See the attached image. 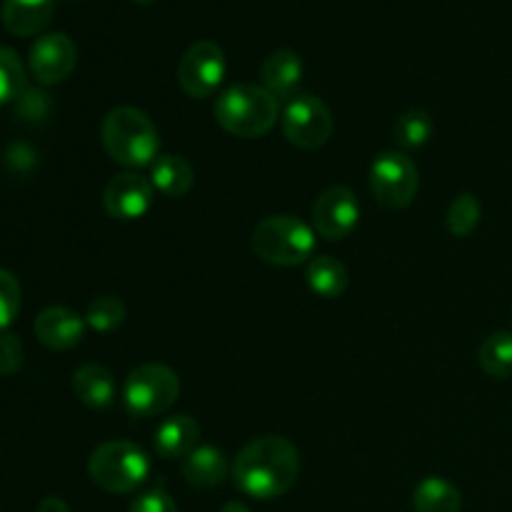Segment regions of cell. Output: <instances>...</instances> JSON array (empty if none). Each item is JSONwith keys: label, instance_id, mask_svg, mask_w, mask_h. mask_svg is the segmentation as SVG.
I'll return each mask as SVG.
<instances>
[{"label": "cell", "instance_id": "cell-2", "mask_svg": "<svg viewBox=\"0 0 512 512\" xmlns=\"http://www.w3.org/2000/svg\"><path fill=\"white\" fill-rule=\"evenodd\" d=\"M103 148L115 163L130 170L148 168L158 160L160 135L153 120L133 105L113 108L100 125Z\"/></svg>", "mask_w": 512, "mask_h": 512}, {"label": "cell", "instance_id": "cell-26", "mask_svg": "<svg viewBox=\"0 0 512 512\" xmlns=\"http://www.w3.org/2000/svg\"><path fill=\"white\" fill-rule=\"evenodd\" d=\"M25 90V68L18 53L0 45V105L20 98Z\"/></svg>", "mask_w": 512, "mask_h": 512}, {"label": "cell", "instance_id": "cell-22", "mask_svg": "<svg viewBox=\"0 0 512 512\" xmlns=\"http://www.w3.org/2000/svg\"><path fill=\"white\" fill-rule=\"evenodd\" d=\"M478 363L485 375L495 380H505L512 375V333L498 330L490 333L478 348Z\"/></svg>", "mask_w": 512, "mask_h": 512}, {"label": "cell", "instance_id": "cell-32", "mask_svg": "<svg viewBox=\"0 0 512 512\" xmlns=\"http://www.w3.org/2000/svg\"><path fill=\"white\" fill-rule=\"evenodd\" d=\"M133 3H138V5H150V3H155V0H133Z\"/></svg>", "mask_w": 512, "mask_h": 512}, {"label": "cell", "instance_id": "cell-23", "mask_svg": "<svg viewBox=\"0 0 512 512\" xmlns=\"http://www.w3.org/2000/svg\"><path fill=\"white\" fill-rule=\"evenodd\" d=\"M480 218H483V205L473 193H460L458 198L450 203L448 215H445V225L453 238H470L478 230Z\"/></svg>", "mask_w": 512, "mask_h": 512}, {"label": "cell", "instance_id": "cell-9", "mask_svg": "<svg viewBox=\"0 0 512 512\" xmlns=\"http://www.w3.org/2000/svg\"><path fill=\"white\" fill-rule=\"evenodd\" d=\"M225 78V53L213 40H198L178 63V85L188 98H208Z\"/></svg>", "mask_w": 512, "mask_h": 512}, {"label": "cell", "instance_id": "cell-15", "mask_svg": "<svg viewBox=\"0 0 512 512\" xmlns=\"http://www.w3.org/2000/svg\"><path fill=\"white\" fill-rule=\"evenodd\" d=\"M55 15V0H3L0 20L10 35L30 38L43 33Z\"/></svg>", "mask_w": 512, "mask_h": 512}, {"label": "cell", "instance_id": "cell-6", "mask_svg": "<svg viewBox=\"0 0 512 512\" xmlns=\"http://www.w3.org/2000/svg\"><path fill=\"white\" fill-rule=\"evenodd\" d=\"M180 395V378L163 363H143L125 378L123 405L133 418L168 413Z\"/></svg>", "mask_w": 512, "mask_h": 512}, {"label": "cell", "instance_id": "cell-27", "mask_svg": "<svg viewBox=\"0 0 512 512\" xmlns=\"http://www.w3.org/2000/svg\"><path fill=\"white\" fill-rule=\"evenodd\" d=\"M20 303H23V290H20L18 278L10 270L0 268V330H5L18 318Z\"/></svg>", "mask_w": 512, "mask_h": 512}, {"label": "cell", "instance_id": "cell-24", "mask_svg": "<svg viewBox=\"0 0 512 512\" xmlns=\"http://www.w3.org/2000/svg\"><path fill=\"white\" fill-rule=\"evenodd\" d=\"M125 315H128V308H125V303L118 295H98L88 305L85 323L95 333H113L115 328H120L125 323Z\"/></svg>", "mask_w": 512, "mask_h": 512}, {"label": "cell", "instance_id": "cell-21", "mask_svg": "<svg viewBox=\"0 0 512 512\" xmlns=\"http://www.w3.org/2000/svg\"><path fill=\"white\" fill-rule=\"evenodd\" d=\"M413 508L415 512H460L463 510V495L450 480L430 475L415 485Z\"/></svg>", "mask_w": 512, "mask_h": 512}, {"label": "cell", "instance_id": "cell-14", "mask_svg": "<svg viewBox=\"0 0 512 512\" xmlns=\"http://www.w3.org/2000/svg\"><path fill=\"white\" fill-rule=\"evenodd\" d=\"M263 88L270 90L278 100H293L303 83V60L295 50L278 48L263 60Z\"/></svg>", "mask_w": 512, "mask_h": 512}, {"label": "cell", "instance_id": "cell-12", "mask_svg": "<svg viewBox=\"0 0 512 512\" xmlns=\"http://www.w3.org/2000/svg\"><path fill=\"white\" fill-rule=\"evenodd\" d=\"M153 198L155 188L150 178L128 170L108 180L103 190V208L110 218L130 223V220H140L153 208Z\"/></svg>", "mask_w": 512, "mask_h": 512}, {"label": "cell", "instance_id": "cell-5", "mask_svg": "<svg viewBox=\"0 0 512 512\" xmlns=\"http://www.w3.org/2000/svg\"><path fill=\"white\" fill-rule=\"evenodd\" d=\"M88 475L105 493H133L148 480L150 458L140 445L130 440H108L90 455Z\"/></svg>", "mask_w": 512, "mask_h": 512}, {"label": "cell", "instance_id": "cell-25", "mask_svg": "<svg viewBox=\"0 0 512 512\" xmlns=\"http://www.w3.org/2000/svg\"><path fill=\"white\" fill-rule=\"evenodd\" d=\"M433 130H435L433 118H430L425 110L415 108L398 118V123H395V140L408 150L423 148V145L433 138Z\"/></svg>", "mask_w": 512, "mask_h": 512}, {"label": "cell", "instance_id": "cell-3", "mask_svg": "<svg viewBox=\"0 0 512 512\" xmlns=\"http://www.w3.org/2000/svg\"><path fill=\"white\" fill-rule=\"evenodd\" d=\"M213 113L225 133L253 140L263 138L275 128L280 105L278 98L263 85L238 83L218 95Z\"/></svg>", "mask_w": 512, "mask_h": 512}, {"label": "cell", "instance_id": "cell-10", "mask_svg": "<svg viewBox=\"0 0 512 512\" xmlns=\"http://www.w3.org/2000/svg\"><path fill=\"white\" fill-rule=\"evenodd\" d=\"M313 230L325 240H343L358 228L360 203L345 185L325 188L313 203Z\"/></svg>", "mask_w": 512, "mask_h": 512}, {"label": "cell", "instance_id": "cell-20", "mask_svg": "<svg viewBox=\"0 0 512 512\" xmlns=\"http://www.w3.org/2000/svg\"><path fill=\"white\" fill-rule=\"evenodd\" d=\"M308 288L325 300H335L348 290V268L333 255H315L305 270Z\"/></svg>", "mask_w": 512, "mask_h": 512}, {"label": "cell", "instance_id": "cell-4", "mask_svg": "<svg viewBox=\"0 0 512 512\" xmlns=\"http://www.w3.org/2000/svg\"><path fill=\"white\" fill-rule=\"evenodd\" d=\"M250 248L263 263L295 268L315 258V230L295 215H270L255 225Z\"/></svg>", "mask_w": 512, "mask_h": 512}, {"label": "cell", "instance_id": "cell-19", "mask_svg": "<svg viewBox=\"0 0 512 512\" xmlns=\"http://www.w3.org/2000/svg\"><path fill=\"white\" fill-rule=\"evenodd\" d=\"M150 183L165 198H183L195 185L193 165L183 155H158V160L150 165Z\"/></svg>", "mask_w": 512, "mask_h": 512}, {"label": "cell", "instance_id": "cell-13", "mask_svg": "<svg viewBox=\"0 0 512 512\" xmlns=\"http://www.w3.org/2000/svg\"><path fill=\"white\" fill-rule=\"evenodd\" d=\"M85 323L83 315H78L75 310L63 308V305H53V308L40 310L38 318H35L33 330L35 338L40 340V345H45L48 350H70L75 345H80L83 340Z\"/></svg>", "mask_w": 512, "mask_h": 512}, {"label": "cell", "instance_id": "cell-8", "mask_svg": "<svg viewBox=\"0 0 512 512\" xmlns=\"http://www.w3.org/2000/svg\"><path fill=\"white\" fill-rule=\"evenodd\" d=\"M283 135L303 150H318L330 140L335 128L333 113L315 95H295L283 110Z\"/></svg>", "mask_w": 512, "mask_h": 512}, {"label": "cell", "instance_id": "cell-18", "mask_svg": "<svg viewBox=\"0 0 512 512\" xmlns=\"http://www.w3.org/2000/svg\"><path fill=\"white\" fill-rule=\"evenodd\" d=\"M73 393L83 405L103 410L115 400V378L105 365L85 363L73 375Z\"/></svg>", "mask_w": 512, "mask_h": 512}, {"label": "cell", "instance_id": "cell-11", "mask_svg": "<svg viewBox=\"0 0 512 512\" xmlns=\"http://www.w3.org/2000/svg\"><path fill=\"white\" fill-rule=\"evenodd\" d=\"M78 48L65 33H45L30 45L28 68L38 83L58 85L75 70Z\"/></svg>", "mask_w": 512, "mask_h": 512}, {"label": "cell", "instance_id": "cell-29", "mask_svg": "<svg viewBox=\"0 0 512 512\" xmlns=\"http://www.w3.org/2000/svg\"><path fill=\"white\" fill-rule=\"evenodd\" d=\"M128 512H178V505L163 488H153L148 493L138 495Z\"/></svg>", "mask_w": 512, "mask_h": 512}, {"label": "cell", "instance_id": "cell-31", "mask_svg": "<svg viewBox=\"0 0 512 512\" xmlns=\"http://www.w3.org/2000/svg\"><path fill=\"white\" fill-rule=\"evenodd\" d=\"M220 512H250L248 505L238 503V500H230V503H225L223 508H220Z\"/></svg>", "mask_w": 512, "mask_h": 512}, {"label": "cell", "instance_id": "cell-16", "mask_svg": "<svg viewBox=\"0 0 512 512\" xmlns=\"http://www.w3.org/2000/svg\"><path fill=\"white\" fill-rule=\"evenodd\" d=\"M200 425L190 415L178 413L165 418L155 430V453L165 460H178L198 448Z\"/></svg>", "mask_w": 512, "mask_h": 512}, {"label": "cell", "instance_id": "cell-30", "mask_svg": "<svg viewBox=\"0 0 512 512\" xmlns=\"http://www.w3.org/2000/svg\"><path fill=\"white\" fill-rule=\"evenodd\" d=\"M35 512H70V508L63 498H55V495H50V498L40 500L38 510Z\"/></svg>", "mask_w": 512, "mask_h": 512}, {"label": "cell", "instance_id": "cell-7", "mask_svg": "<svg viewBox=\"0 0 512 512\" xmlns=\"http://www.w3.org/2000/svg\"><path fill=\"white\" fill-rule=\"evenodd\" d=\"M420 190V173L413 158L398 150L378 155L370 165V193L383 208L403 210Z\"/></svg>", "mask_w": 512, "mask_h": 512}, {"label": "cell", "instance_id": "cell-17", "mask_svg": "<svg viewBox=\"0 0 512 512\" xmlns=\"http://www.w3.org/2000/svg\"><path fill=\"white\" fill-rule=\"evenodd\" d=\"M180 470L190 488L213 490L228 478V460H225L223 450H218L215 445H198L193 453L185 455Z\"/></svg>", "mask_w": 512, "mask_h": 512}, {"label": "cell", "instance_id": "cell-1", "mask_svg": "<svg viewBox=\"0 0 512 512\" xmlns=\"http://www.w3.org/2000/svg\"><path fill=\"white\" fill-rule=\"evenodd\" d=\"M300 475L298 448L283 435H263L245 445L233 463V483L255 500H275L290 493Z\"/></svg>", "mask_w": 512, "mask_h": 512}, {"label": "cell", "instance_id": "cell-28", "mask_svg": "<svg viewBox=\"0 0 512 512\" xmlns=\"http://www.w3.org/2000/svg\"><path fill=\"white\" fill-rule=\"evenodd\" d=\"M25 360L23 343L15 333H0V375H15Z\"/></svg>", "mask_w": 512, "mask_h": 512}]
</instances>
